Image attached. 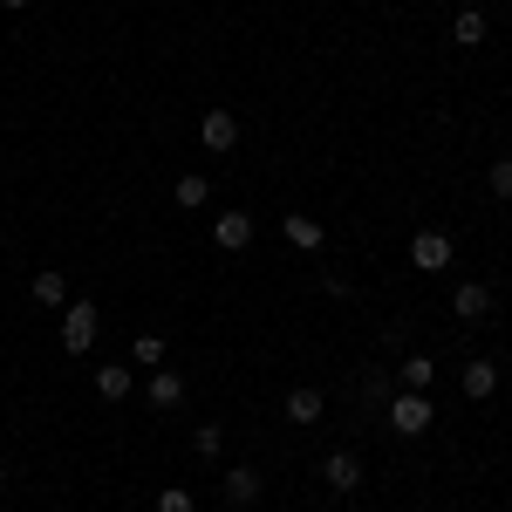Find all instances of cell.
<instances>
[{
	"label": "cell",
	"mask_w": 512,
	"mask_h": 512,
	"mask_svg": "<svg viewBox=\"0 0 512 512\" xmlns=\"http://www.w3.org/2000/svg\"><path fill=\"white\" fill-rule=\"evenodd\" d=\"M321 410H328V396H321L315 383L287 390V424H321Z\"/></svg>",
	"instance_id": "9c48e42d"
},
{
	"label": "cell",
	"mask_w": 512,
	"mask_h": 512,
	"mask_svg": "<svg viewBox=\"0 0 512 512\" xmlns=\"http://www.w3.org/2000/svg\"><path fill=\"white\" fill-rule=\"evenodd\" d=\"M198 144H205V151H233L239 144V117L233 110H205V117H198Z\"/></svg>",
	"instance_id": "277c9868"
},
{
	"label": "cell",
	"mask_w": 512,
	"mask_h": 512,
	"mask_svg": "<svg viewBox=\"0 0 512 512\" xmlns=\"http://www.w3.org/2000/svg\"><path fill=\"white\" fill-rule=\"evenodd\" d=\"M171 205H178V212H198V205H212V178H198V171H185V178L171 185Z\"/></svg>",
	"instance_id": "5bb4252c"
},
{
	"label": "cell",
	"mask_w": 512,
	"mask_h": 512,
	"mask_svg": "<svg viewBox=\"0 0 512 512\" xmlns=\"http://www.w3.org/2000/svg\"><path fill=\"white\" fill-rule=\"evenodd\" d=\"M130 390H137V376H130L123 362H103V369H96V396H103V403H123Z\"/></svg>",
	"instance_id": "4fadbf2b"
},
{
	"label": "cell",
	"mask_w": 512,
	"mask_h": 512,
	"mask_svg": "<svg viewBox=\"0 0 512 512\" xmlns=\"http://www.w3.org/2000/svg\"><path fill=\"white\" fill-rule=\"evenodd\" d=\"M192 451H198V458H219V451H226V424H198Z\"/></svg>",
	"instance_id": "ac0fdd59"
},
{
	"label": "cell",
	"mask_w": 512,
	"mask_h": 512,
	"mask_svg": "<svg viewBox=\"0 0 512 512\" xmlns=\"http://www.w3.org/2000/svg\"><path fill=\"white\" fill-rule=\"evenodd\" d=\"M144 396H151V410H178V403H185V376H178V369H151Z\"/></svg>",
	"instance_id": "ba28073f"
},
{
	"label": "cell",
	"mask_w": 512,
	"mask_h": 512,
	"mask_svg": "<svg viewBox=\"0 0 512 512\" xmlns=\"http://www.w3.org/2000/svg\"><path fill=\"white\" fill-rule=\"evenodd\" d=\"M396 376H403V390H424V396H431L437 362H431V355H403V362H396Z\"/></svg>",
	"instance_id": "9a60e30c"
},
{
	"label": "cell",
	"mask_w": 512,
	"mask_h": 512,
	"mask_svg": "<svg viewBox=\"0 0 512 512\" xmlns=\"http://www.w3.org/2000/svg\"><path fill=\"white\" fill-rule=\"evenodd\" d=\"M35 301H41V308H69V280L55 274V267H48V274H35Z\"/></svg>",
	"instance_id": "e0dca14e"
},
{
	"label": "cell",
	"mask_w": 512,
	"mask_h": 512,
	"mask_svg": "<svg viewBox=\"0 0 512 512\" xmlns=\"http://www.w3.org/2000/svg\"><path fill=\"white\" fill-rule=\"evenodd\" d=\"M437 424V403L424 390H403V396H390V431L396 437H424Z\"/></svg>",
	"instance_id": "6da1fadb"
},
{
	"label": "cell",
	"mask_w": 512,
	"mask_h": 512,
	"mask_svg": "<svg viewBox=\"0 0 512 512\" xmlns=\"http://www.w3.org/2000/svg\"><path fill=\"white\" fill-rule=\"evenodd\" d=\"M458 383H465V396H472V403H485V396L499 390V369H492V355L465 362V376H458Z\"/></svg>",
	"instance_id": "7c38bea8"
},
{
	"label": "cell",
	"mask_w": 512,
	"mask_h": 512,
	"mask_svg": "<svg viewBox=\"0 0 512 512\" xmlns=\"http://www.w3.org/2000/svg\"><path fill=\"white\" fill-rule=\"evenodd\" d=\"M321 478H328V492H355L362 485V458L355 451H328L321 458Z\"/></svg>",
	"instance_id": "52a82bcc"
},
{
	"label": "cell",
	"mask_w": 512,
	"mask_h": 512,
	"mask_svg": "<svg viewBox=\"0 0 512 512\" xmlns=\"http://www.w3.org/2000/svg\"><path fill=\"white\" fill-rule=\"evenodd\" d=\"M485 185H492V198H506V205H512V158H492Z\"/></svg>",
	"instance_id": "d6986e66"
},
{
	"label": "cell",
	"mask_w": 512,
	"mask_h": 512,
	"mask_svg": "<svg viewBox=\"0 0 512 512\" xmlns=\"http://www.w3.org/2000/svg\"><path fill=\"white\" fill-rule=\"evenodd\" d=\"M212 246H219V253H246V246H253V212L226 205V212L212 219Z\"/></svg>",
	"instance_id": "3957f363"
},
{
	"label": "cell",
	"mask_w": 512,
	"mask_h": 512,
	"mask_svg": "<svg viewBox=\"0 0 512 512\" xmlns=\"http://www.w3.org/2000/svg\"><path fill=\"white\" fill-rule=\"evenodd\" d=\"M96 328H103V308H96V301H69V308H62V349H69V355H89Z\"/></svg>",
	"instance_id": "7a4b0ae2"
},
{
	"label": "cell",
	"mask_w": 512,
	"mask_h": 512,
	"mask_svg": "<svg viewBox=\"0 0 512 512\" xmlns=\"http://www.w3.org/2000/svg\"><path fill=\"white\" fill-rule=\"evenodd\" d=\"M499 7H512V0H499Z\"/></svg>",
	"instance_id": "cb8c5ba5"
},
{
	"label": "cell",
	"mask_w": 512,
	"mask_h": 512,
	"mask_svg": "<svg viewBox=\"0 0 512 512\" xmlns=\"http://www.w3.org/2000/svg\"><path fill=\"white\" fill-rule=\"evenodd\" d=\"M451 315H458V321H492V287H485V280H458Z\"/></svg>",
	"instance_id": "8992f818"
},
{
	"label": "cell",
	"mask_w": 512,
	"mask_h": 512,
	"mask_svg": "<svg viewBox=\"0 0 512 512\" xmlns=\"http://www.w3.org/2000/svg\"><path fill=\"white\" fill-rule=\"evenodd\" d=\"M0 492H7V465H0Z\"/></svg>",
	"instance_id": "603a6c76"
},
{
	"label": "cell",
	"mask_w": 512,
	"mask_h": 512,
	"mask_svg": "<svg viewBox=\"0 0 512 512\" xmlns=\"http://www.w3.org/2000/svg\"><path fill=\"white\" fill-rule=\"evenodd\" d=\"M410 267H417V274H444V267H451V239L444 233H417L410 239Z\"/></svg>",
	"instance_id": "5b68a950"
},
{
	"label": "cell",
	"mask_w": 512,
	"mask_h": 512,
	"mask_svg": "<svg viewBox=\"0 0 512 512\" xmlns=\"http://www.w3.org/2000/svg\"><path fill=\"white\" fill-rule=\"evenodd\" d=\"M0 7H28V0H0Z\"/></svg>",
	"instance_id": "7402d4cb"
},
{
	"label": "cell",
	"mask_w": 512,
	"mask_h": 512,
	"mask_svg": "<svg viewBox=\"0 0 512 512\" xmlns=\"http://www.w3.org/2000/svg\"><path fill=\"white\" fill-rule=\"evenodd\" d=\"M158 512H198V499L185 492V485H164V492H158Z\"/></svg>",
	"instance_id": "44dd1931"
},
{
	"label": "cell",
	"mask_w": 512,
	"mask_h": 512,
	"mask_svg": "<svg viewBox=\"0 0 512 512\" xmlns=\"http://www.w3.org/2000/svg\"><path fill=\"white\" fill-rule=\"evenodd\" d=\"M280 233L294 239L301 253H321V239H328V233H321V219H315V212H287V219H280Z\"/></svg>",
	"instance_id": "30bf717a"
},
{
	"label": "cell",
	"mask_w": 512,
	"mask_h": 512,
	"mask_svg": "<svg viewBox=\"0 0 512 512\" xmlns=\"http://www.w3.org/2000/svg\"><path fill=\"white\" fill-rule=\"evenodd\" d=\"M485 35H492V28H485V14H478V7H465V14L451 21V41H458V48H478Z\"/></svg>",
	"instance_id": "2e32d148"
},
{
	"label": "cell",
	"mask_w": 512,
	"mask_h": 512,
	"mask_svg": "<svg viewBox=\"0 0 512 512\" xmlns=\"http://www.w3.org/2000/svg\"><path fill=\"white\" fill-rule=\"evenodd\" d=\"M130 355H137L144 369H158V362H164V335H137V342H130Z\"/></svg>",
	"instance_id": "ffe728a7"
},
{
	"label": "cell",
	"mask_w": 512,
	"mask_h": 512,
	"mask_svg": "<svg viewBox=\"0 0 512 512\" xmlns=\"http://www.w3.org/2000/svg\"><path fill=\"white\" fill-rule=\"evenodd\" d=\"M219 492H226V506H253L260 499V472L253 465H233V472L219 478Z\"/></svg>",
	"instance_id": "8fae6325"
}]
</instances>
